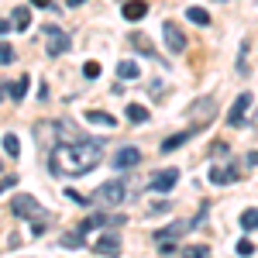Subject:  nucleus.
<instances>
[{
    "instance_id": "17",
    "label": "nucleus",
    "mask_w": 258,
    "mask_h": 258,
    "mask_svg": "<svg viewBox=\"0 0 258 258\" xmlns=\"http://www.w3.org/2000/svg\"><path fill=\"white\" fill-rule=\"evenodd\" d=\"M127 120H131V124H145V120H148V107H141V103H127Z\"/></svg>"
},
{
    "instance_id": "32",
    "label": "nucleus",
    "mask_w": 258,
    "mask_h": 258,
    "mask_svg": "<svg viewBox=\"0 0 258 258\" xmlns=\"http://www.w3.org/2000/svg\"><path fill=\"white\" fill-rule=\"evenodd\" d=\"M165 93H162V83H152V100H162Z\"/></svg>"
},
{
    "instance_id": "26",
    "label": "nucleus",
    "mask_w": 258,
    "mask_h": 258,
    "mask_svg": "<svg viewBox=\"0 0 258 258\" xmlns=\"http://www.w3.org/2000/svg\"><path fill=\"white\" fill-rule=\"evenodd\" d=\"M210 155H214V159H227V155H231V145H227V141H214V145H210Z\"/></svg>"
},
{
    "instance_id": "21",
    "label": "nucleus",
    "mask_w": 258,
    "mask_h": 258,
    "mask_svg": "<svg viewBox=\"0 0 258 258\" xmlns=\"http://www.w3.org/2000/svg\"><path fill=\"white\" fill-rule=\"evenodd\" d=\"M241 227H244V231H258V207H251V210L241 214Z\"/></svg>"
},
{
    "instance_id": "22",
    "label": "nucleus",
    "mask_w": 258,
    "mask_h": 258,
    "mask_svg": "<svg viewBox=\"0 0 258 258\" xmlns=\"http://www.w3.org/2000/svg\"><path fill=\"white\" fill-rule=\"evenodd\" d=\"M131 45L138 48L141 55H148V59H155V48H152V45L145 41V35H131Z\"/></svg>"
},
{
    "instance_id": "27",
    "label": "nucleus",
    "mask_w": 258,
    "mask_h": 258,
    "mask_svg": "<svg viewBox=\"0 0 258 258\" xmlns=\"http://www.w3.org/2000/svg\"><path fill=\"white\" fill-rule=\"evenodd\" d=\"M238 255L251 258V255H255V241H251V238H241V241H238Z\"/></svg>"
},
{
    "instance_id": "4",
    "label": "nucleus",
    "mask_w": 258,
    "mask_h": 258,
    "mask_svg": "<svg viewBox=\"0 0 258 258\" xmlns=\"http://www.w3.org/2000/svg\"><path fill=\"white\" fill-rule=\"evenodd\" d=\"M93 251L103 258H117L120 255V234L117 231H103L97 241H93Z\"/></svg>"
},
{
    "instance_id": "2",
    "label": "nucleus",
    "mask_w": 258,
    "mask_h": 258,
    "mask_svg": "<svg viewBox=\"0 0 258 258\" xmlns=\"http://www.w3.org/2000/svg\"><path fill=\"white\" fill-rule=\"evenodd\" d=\"M11 210H14L18 217L35 220V231H31V234H45V227H48V214L38 207V200H35V197H14V200H11Z\"/></svg>"
},
{
    "instance_id": "16",
    "label": "nucleus",
    "mask_w": 258,
    "mask_h": 258,
    "mask_svg": "<svg viewBox=\"0 0 258 258\" xmlns=\"http://www.w3.org/2000/svg\"><path fill=\"white\" fill-rule=\"evenodd\" d=\"M117 76H120V80H138L141 66H138V62H131V59H124V62H117Z\"/></svg>"
},
{
    "instance_id": "9",
    "label": "nucleus",
    "mask_w": 258,
    "mask_h": 258,
    "mask_svg": "<svg viewBox=\"0 0 258 258\" xmlns=\"http://www.w3.org/2000/svg\"><path fill=\"white\" fill-rule=\"evenodd\" d=\"M138 162H141V152H138V148H131V145H124L120 152L110 155V165H114V169H135Z\"/></svg>"
},
{
    "instance_id": "6",
    "label": "nucleus",
    "mask_w": 258,
    "mask_h": 258,
    "mask_svg": "<svg viewBox=\"0 0 258 258\" xmlns=\"http://www.w3.org/2000/svg\"><path fill=\"white\" fill-rule=\"evenodd\" d=\"M251 103H255L251 93H238L234 107H231V114H227V124H231V127H241V124H244V114L251 110Z\"/></svg>"
},
{
    "instance_id": "18",
    "label": "nucleus",
    "mask_w": 258,
    "mask_h": 258,
    "mask_svg": "<svg viewBox=\"0 0 258 258\" xmlns=\"http://www.w3.org/2000/svg\"><path fill=\"white\" fill-rule=\"evenodd\" d=\"M11 24H14L18 31H28V24H31V11H28V7H18L14 18H11Z\"/></svg>"
},
{
    "instance_id": "20",
    "label": "nucleus",
    "mask_w": 258,
    "mask_h": 258,
    "mask_svg": "<svg viewBox=\"0 0 258 258\" xmlns=\"http://www.w3.org/2000/svg\"><path fill=\"white\" fill-rule=\"evenodd\" d=\"M186 18L193 21V24H200V28H207V24H210V14H207L203 7H189V11H186Z\"/></svg>"
},
{
    "instance_id": "1",
    "label": "nucleus",
    "mask_w": 258,
    "mask_h": 258,
    "mask_svg": "<svg viewBox=\"0 0 258 258\" xmlns=\"http://www.w3.org/2000/svg\"><path fill=\"white\" fill-rule=\"evenodd\" d=\"M100 162H103V141L83 138L76 145H52L48 165L55 176H83V172H93Z\"/></svg>"
},
{
    "instance_id": "25",
    "label": "nucleus",
    "mask_w": 258,
    "mask_h": 258,
    "mask_svg": "<svg viewBox=\"0 0 258 258\" xmlns=\"http://www.w3.org/2000/svg\"><path fill=\"white\" fill-rule=\"evenodd\" d=\"M4 152H7L11 159H18V155H21V141L14 138V135H7V138H4Z\"/></svg>"
},
{
    "instance_id": "33",
    "label": "nucleus",
    "mask_w": 258,
    "mask_h": 258,
    "mask_svg": "<svg viewBox=\"0 0 258 258\" xmlns=\"http://www.w3.org/2000/svg\"><path fill=\"white\" fill-rule=\"evenodd\" d=\"M11 28H14V24H11V21H0V38H4V35H7V31H11Z\"/></svg>"
},
{
    "instance_id": "34",
    "label": "nucleus",
    "mask_w": 258,
    "mask_h": 258,
    "mask_svg": "<svg viewBox=\"0 0 258 258\" xmlns=\"http://www.w3.org/2000/svg\"><path fill=\"white\" fill-rule=\"evenodd\" d=\"M244 165H258V152H251V155L244 159Z\"/></svg>"
},
{
    "instance_id": "36",
    "label": "nucleus",
    "mask_w": 258,
    "mask_h": 258,
    "mask_svg": "<svg viewBox=\"0 0 258 258\" xmlns=\"http://www.w3.org/2000/svg\"><path fill=\"white\" fill-rule=\"evenodd\" d=\"M66 4H69V7H83L86 0H66Z\"/></svg>"
},
{
    "instance_id": "37",
    "label": "nucleus",
    "mask_w": 258,
    "mask_h": 258,
    "mask_svg": "<svg viewBox=\"0 0 258 258\" xmlns=\"http://www.w3.org/2000/svg\"><path fill=\"white\" fill-rule=\"evenodd\" d=\"M0 97H4V86H0Z\"/></svg>"
},
{
    "instance_id": "31",
    "label": "nucleus",
    "mask_w": 258,
    "mask_h": 258,
    "mask_svg": "<svg viewBox=\"0 0 258 258\" xmlns=\"http://www.w3.org/2000/svg\"><path fill=\"white\" fill-rule=\"evenodd\" d=\"M169 210V200H159V203H152V214H165Z\"/></svg>"
},
{
    "instance_id": "19",
    "label": "nucleus",
    "mask_w": 258,
    "mask_h": 258,
    "mask_svg": "<svg viewBox=\"0 0 258 258\" xmlns=\"http://www.w3.org/2000/svg\"><path fill=\"white\" fill-rule=\"evenodd\" d=\"M7 93H11V100H24V93H28V76H21V80H14L11 86H4Z\"/></svg>"
},
{
    "instance_id": "29",
    "label": "nucleus",
    "mask_w": 258,
    "mask_h": 258,
    "mask_svg": "<svg viewBox=\"0 0 258 258\" xmlns=\"http://www.w3.org/2000/svg\"><path fill=\"white\" fill-rule=\"evenodd\" d=\"M0 62H4V66H7V62H14V48H11L7 41L0 45Z\"/></svg>"
},
{
    "instance_id": "8",
    "label": "nucleus",
    "mask_w": 258,
    "mask_h": 258,
    "mask_svg": "<svg viewBox=\"0 0 258 258\" xmlns=\"http://www.w3.org/2000/svg\"><path fill=\"white\" fill-rule=\"evenodd\" d=\"M45 38H48V45H45L48 55H66V52H69V38H66V31H59V28L48 24V28H45Z\"/></svg>"
},
{
    "instance_id": "14",
    "label": "nucleus",
    "mask_w": 258,
    "mask_h": 258,
    "mask_svg": "<svg viewBox=\"0 0 258 258\" xmlns=\"http://www.w3.org/2000/svg\"><path fill=\"white\" fill-rule=\"evenodd\" d=\"M186 227H189V224H186V220H176V224H169V227H162V231H155V241H172V238H179V234H186Z\"/></svg>"
},
{
    "instance_id": "28",
    "label": "nucleus",
    "mask_w": 258,
    "mask_h": 258,
    "mask_svg": "<svg viewBox=\"0 0 258 258\" xmlns=\"http://www.w3.org/2000/svg\"><path fill=\"white\" fill-rule=\"evenodd\" d=\"M83 76H86V80H97L100 76V62H86V66H83Z\"/></svg>"
},
{
    "instance_id": "24",
    "label": "nucleus",
    "mask_w": 258,
    "mask_h": 258,
    "mask_svg": "<svg viewBox=\"0 0 258 258\" xmlns=\"http://www.w3.org/2000/svg\"><path fill=\"white\" fill-rule=\"evenodd\" d=\"M182 258H210V248H207V244H189V248L182 251Z\"/></svg>"
},
{
    "instance_id": "12",
    "label": "nucleus",
    "mask_w": 258,
    "mask_h": 258,
    "mask_svg": "<svg viewBox=\"0 0 258 258\" xmlns=\"http://www.w3.org/2000/svg\"><path fill=\"white\" fill-rule=\"evenodd\" d=\"M193 135H197V131H176V135H169V138L162 141V155H165V152H176V148H182V145H186V141L193 138Z\"/></svg>"
},
{
    "instance_id": "11",
    "label": "nucleus",
    "mask_w": 258,
    "mask_h": 258,
    "mask_svg": "<svg viewBox=\"0 0 258 258\" xmlns=\"http://www.w3.org/2000/svg\"><path fill=\"white\" fill-rule=\"evenodd\" d=\"M234 179H238V172H234L231 165H214V169H210V182H214V186H231Z\"/></svg>"
},
{
    "instance_id": "30",
    "label": "nucleus",
    "mask_w": 258,
    "mask_h": 258,
    "mask_svg": "<svg viewBox=\"0 0 258 258\" xmlns=\"http://www.w3.org/2000/svg\"><path fill=\"white\" fill-rule=\"evenodd\" d=\"M18 186V176H4L0 179V193H7V189H14Z\"/></svg>"
},
{
    "instance_id": "23",
    "label": "nucleus",
    "mask_w": 258,
    "mask_h": 258,
    "mask_svg": "<svg viewBox=\"0 0 258 258\" xmlns=\"http://www.w3.org/2000/svg\"><path fill=\"white\" fill-rule=\"evenodd\" d=\"M59 244H62V248H80V244H83V231H69V234H62Z\"/></svg>"
},
{
    "instance_id": "10",
    "label": "nucleus",
    "mask_w": 258,
    "mask_h": 258,
    "mask_svg": "<svg viewBox=\"0 0 258 258\" xmlns=\"http://www.w3.org/2000/svg\"><path fill=\"white\" fill-rule=\"evenodd\" d=\"M176 182H179V169H162V172L152 176V189H155V193H169Z\"/></svg>"
},
{
    "instance_id": "13",
    "label": "nucleus",
    "mask_w": 258,
    "mask_h": 258,
    "mask_svg": "<svg viewBox=\"0 0 258 258\" xmlns=\"http://www.w3.org/2000/svg\"><path fill=\"white\" fill-rule=\"evenodd\" d=\"M86 120H90V124H97V127H110V131L117 127V117H114V114H107V110H86Z\"/></svg>"
},
{
    "instance_id": "7",
    "label": "nucleus",
    "mask_w": 258,
    "mask_h": 258,
    "mask_svg": "<svg viewBox=\"0 0 258 258\" xmlns=\"http://www.w3.org/2000/svg\"><path fill=\"white\" fill-rule=\"evenodd\" d=\"M214 110H217V100H214V97H200L197 103L189 107V117L200 120V124L207 127V124H210V117H214Z\"/></svg>"
},
{
    "instance_id": "3",
    "label": "nucleus",
    "mask_w": 258,
    "mask_h": 258,
    "mask_svg": "<svg viewBox=\"0 0 258 258\" xmlns=\"http://www.w3.org/2000/svg\"><path fill=\"white\" fill-rule=\"evenodd\" d=\"M124 200H127V182L124 179H110V182L97 186V193H93V203H100V207H120Z\"/></svg>"
},
{
    "instance_id": "35",
    "label": "nucleus",
    "mask_w": 258,
    "mask_h": 258,
    "mask_svg": "<svg viewBox=\"0 0 258 258\" xmlns=\"http://www.w3.org/2000/svg\"><path fill=\"white\" fill-rule=\"evenodd\" d=\"M35 7H52V0H31Z\"/></svg>"
},
{
    "instance_id": "5",
    "label": "nucleus",
    "mask_w": 258,
    "mask_h": 258,
    "mask_svg": "<svg viewBox=\"0 0 258 258\" xmlns=\"http://www.w3.org/2000/svg\"><path fill=\"white\" fill-rule=\"evenodd\" d=\"M162 38L169 45V52H186V35L176 21H162Z\"/></svg>"
},
{
    "instance_id": "15",
    "label": "nucleus",
    "mask_w": 258,
    "mask_h": 258,
    "mask_svg": "<svg viewBox=\"0 0 258 258\" xmlns=\"http://www.w3.org/2000/svg\"><path fill=\"white\" fill-rule=\"evenodd\" d=\"M148 14V4L145 0H131V4H124V18L127 21H141Z\"/></svg>"
}]
</instances>
